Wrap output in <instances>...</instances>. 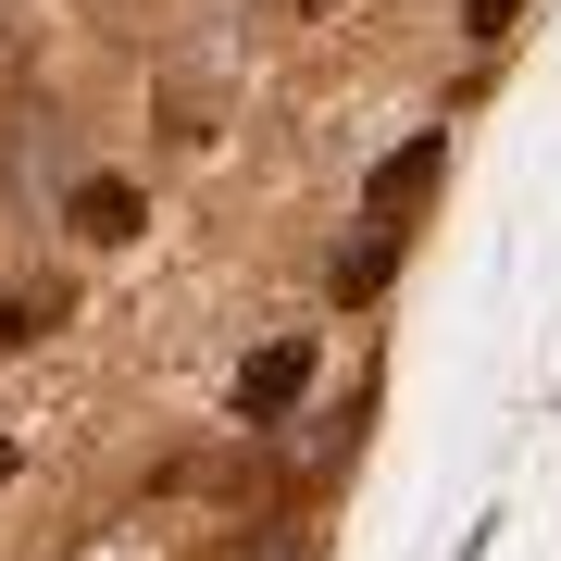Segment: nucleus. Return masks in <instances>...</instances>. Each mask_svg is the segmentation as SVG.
<instances>
[{
    "label": "nucleus",
    "instance_id": "1",
    "mask_svg": "<svg viewBox=\"0 0 561 561\" xmlns=\"http://www.w3.org/2000/svg\"><path fill=\"white\" fill-rule=\"evenodd\" d=\"M312 400V337H262L238 362V424H275V412H300Z\"/></svg>",
    "mask_w": 561,
    "mask_h": 561
},
{
    "label": "nucleus",
    "instance_id": "2",
    "mask_svg": "<svg viewBox=\"0 0 561 561\" xmlns=\"http://www.w3.org/2000/svg\"><path fill=\"white\" fill-rule=\"evenodd\" d=\"M62 225H76V238H101V250H125V238H138V225H150V201H138V187H125V175H88L76 201H62Z\"/></svg>",
    "mask_w": 561,
    "mask_h": 561
},
{
    "label": "nucleus",
    "instance_id": "3",
    "mask_svg": "<svg viewBox=\"0 0 561 561\" xmlns=\"http://www.w3.org/2000/svg\"><path fill=\"white\" fill-rule=\"evenodd\" d=\"M437 162H449V138H412V150H387V162H375V187H362V201H375V213H412L424 187H437Z\"/></svg>",
    "mask_w": 561,
    "mask_h": 561
},
{
    "label": "nucleus",
    "instance_id": "4",
    "mask_svg": "<svg viewBox=\"0 0 561 561\" xmlns=\"http://www.w3.org/2000/svg\"><path fill=\"white\" fill-rule=\"evenodd\" d=\"M387 262H400V225L350 238V250H337V300H375V287H387Z\"/></svg>",
    "mask_w": 561,
    "mask_h": 561
},
{
    "label": "nucleus",
    "instance_id": "5",
    "mask_svg": "<svg viewBox=\"0 0 561 561\" xmlns=\"http://www.w3.org/2000/svg\"><path fill=\"white\" fill-rule=\"evenodd\" d=\"M50 324H62V287H0V350L50 337Z\"/></svg>",
    "mask_w": 561,
    "mask_h": 561
},
{
    "label": "nucleus",
    "instance_id": "6",
    "mask_svg": "<svg viewBox=\"0 0 561 561\" xmlns=\"http://www.w3.org/2000/svg\"><path fill=\"white\" fill-rule=\"evenodd\" d=\"M512 13L524 0H474V38H512Z\"/></svg>",
    "mask_w": 561,
    "mask_h": 561
},
{
    "label": "nucleus",
    "instance_id": "7",
    "mask_svg": "<svg viewBox=\"0 0 561 561\" xmlns=\"http://www.w3.org/2000/svg\"><path fill=\"white\" fill-rule=\"evenodd\" d=\"M0 486H13V437H0Z\"/></svg>",
    "mask_w": 561,
    "mask_h": 561
},
{
    "label": "nucleus",
    "instance_id": "8",
    "mask_svg": "<svg viewBox=\"0 0 561 561\" xmlns=\"http://www.w3.org/2000/svg\"><path fill=\"white\" fill-rule=\"evenodd\" d=\"M300 13H337V0H300Z\"/></svg>",
    "mask_w": 561,
    "mask_h": 561
}]
</instances>
